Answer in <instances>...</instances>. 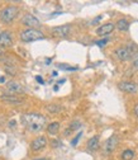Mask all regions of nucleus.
<instances>
[{
	"mask_svg": "<svg viewBox=\"0 0 138 160\" xmlns=\"http://www.w3.org/2000/svg\"><path fill=\"white\" fill-rule=\"evenodd\" d=\"M13 45V34L8 31L0 33V46L2 47H10Z\"/></svg>",
	"mask_w": 138,
	"mask_h": 160,
	"instance_id": "6e6552de",
	"label": "nucleus"
},
{
	"mask_svg": "<svg viewBox=\"0 0 138 160\" xmlns=\"http://www.w3.org/2000/svg\"><path fill=\"white\" fill-rule=\"evenodd\" d=\"M114 28H115V24H113V23H105V24L100 26L99 28L96 29V33L99 34V36H107V34L112 33L114 31Z\"/></svg>",
	"mask_w": 138,
	"mask_h": 160,
	"instance_id": "f8f14e48",
	"label": "nucleus"
},
{
	"mask_svg": "<svg viewBox=\"0 0 138 160\" xmlns=\"http://www.w3.org/2000/svg\"><path fill=\"white\" fill-rule=\"evenodd\" d=\"M114 53H115L118 60H121V61H128V60H131L136 53H138V47L134 43H129L126 47L117 48Z\"/></svg>",
	"mask_w": 138,
	"mask_h": 160,
	"instance_id": "f03ea898",
	"label": "nucleus"
},
{
	"mask_svg": "<svg viewBox=\"0 0 138 160\" xmlns=\"http://www.w3.org/2000/svg\"><path fill=\"white\" fill-rule=\"evenodd\" d=\"M115 27H117V29H119L122 32H126L129 28V22L127 21V19H119V21L117 22Z\"/></svg>",
	"mask_w": 138,
	"mask_h": 160,
	"instance_id": "2eb2a0df",
	"label": "nucleus"
},
{
	"mask_svg": "<svg viewBox=\"0 0 138 160\" xmlns=\"http://www.w3.org/2000/svg\"><path fill=\"white\" fill-rule=\"evenodd\" d=\"M81 127V123L79 122V121H75V122H72L71 125H70V130L71 131H75V130H79Z\"/></svg>",
	"mask_w": 138,
	"mask_h": 160,
	"instance_id": "aec40b11",
	"label": "nucleus"
},
{
	"mask_svg": "<svg viewBox=\"0 0 138 160\" xmlns=\"http://www.w3.org/2000/svg\"><path fill=\"white\" fill-rule=\"evenodd\" d=\"M132 68L134 70H138V53H136L133 57H132Z\"/></svg>",
	"mask_w": 138,
	"mask_h": 160,
	"instance_id": "6ab92c4d",
	"label": "nucleus"
},
{
	"mask_svg": "<svg viewBox=\"0 0 138 160\" xmlns=\"http://www.w3.org/2000/svg\"><path fill=\"white\" fill-rule=\"evenodd\" d=\"M22 122L31 132H39L46 125V117L39 113H27L22 116Z\"/></svg>",
	"mask_w": 138,
	"mask_h": 160,
	"instance_id": "f257e3e1",
	"label": "nucleus"
},
{
	"mask_svg": "<svg viewBox=\"0 0 138 160\" xmlns=\"http://www.w3.org/2000/svg\"><path fill=\"white\" fill-rule=\"evenodd\" d=\"M118 141H119V140H118V136L117 135H112L105 141V144H104V152L105 154L113 152L115 150L117 145H118Z\"/></svg>",
	"mask_w": 138,
	"mask_h": 160,
	"instance_id": "423d86ee",
	"label": "nucleus"
},
{
	"mask_svg": "<svg viewBox=\"0 0 138 160\" xmlns=\"http://www.w3.org/2000/svg\"><path fill=\"white\" fill-rule=\"evenodd\" d=\"M70 31H71V27H70L69 24L58 26V27L52 28V33H53V36H56V37H66V36H69Z\"/></svg>",
	"mask_w": 138,
	"mask_h": 160,
	"instance_id": "1a4fd4ad",
	"label": "nucleus"
},
{
	"mask_svg": "<svg viewBox=\"0 0 138 160\" xmlns=\"http://www.w3.org/2000/svg\"><path fill=\"white\" fill-rule=\"evenodd\" d=\"M43 38V33L39 32L38 29H27V31H23L21 33V39L23 42H33V41H37V39H42Z\"/></svg>",
	"mask_w": 138,
	"mask_h": 160,
	"instance_id": "20e7f679",
	"label": "nucleus"
},
{
	"mask_svg": "<svg viewBox=\"0 0 138 160\" xmlns=\"http://www.w3.org/2000/svg\"><path fill=\"white\" fill-rule=\"evenodd\" d=\"M100 19H102V15H100V17H98L96 19H94V21H93L91 23H93V24H95V23H98V22H99V21H100Z\"/></svg>",
	"mask_w": 138,
	"mask_h": 160,
	"instance_id": "b1692460",
	"label": "nucleus"
},
{
	"mask_svg": "<svg viewBox=\"0 0 138 160\" xmlns=\"http://www.w3.org/2000/svg\"><path fill=\"white\" fill-rule=\"evenodd\" d=\"M52 146H53V148L60 146V142H58V141H53V142H52Z\"/></svg>",
	"mask_w": 138,
	"mask_h": 160,
	"instance_id": "393cba45",
	"label": "nucleus"
},
{
	"mask_svg": "<svg viewBox=\"0 0 138 160\" xmlns=\"http://www.w3.org/2000/svg\"><path fill=\"white\" fill-rule=\"evenodd\" d=\"M107 42H108V39H102V41H98V42H96V45L102 47V46H104Z\"/></svg>",
	"mask_w": 138,
	"mask_h": 160,
	"instance_id": "4be33fe9",
	"label": "nucleus"
},
{
	"mask_svg": "<svg viewBox=\"0 0 138 160\" xmlns=\"http://www.w3.org/2000/svg\"><path fill=\"white\" fill-rule=\"evenodd\" d=\"M119 89L126 92V93H131V94H134L138 92V85L134 84V83H131V82H122L119 83Z\"/></svg>",
	"mask_w": 138,
	"mask_h": 160,
	"instance_id": "9d476101",
	"label": "nucleus"
},
{
	"mask_svg": "<svg viewBox=\"0 0 138 160\" xmlns=\"http://www.w3.org/2000/svg\"><path fill=\"white\" fill-rule=\"evenodd\" d=\"M46 108H47V111L51 112V113H58V112H61V109H62V107L58 106V104H50V106H47Z\"/></svg>",
	"mask_w": 138,
	"mask_h": 160,
	"instance_id": "a211bd4d",
	"label": "nucleus"
},
{
	"mask_svg": "<svg viewBox=\"0 0 138 160\" xmlns=\"http://www.w3.org/2000/svg\"><path fill=\"white\" fill-rule=\"evenodd\" d=\"M99 148V136H93L88 141V149L89 150H96Z\"/></svg>",
	"mask_w": 138,
	"mask_h": 160,
	"instance_id": "ddd939ff",
	"label": "nucleus"
},
{
	"mask_svg": "<svg viewBox=\"0 0 138 160\" xmlns=\"http://www.w3.org/2000/svg\"><path fill=\"white\" fill-rule=\"evenodd\" d=\"M134 114L138 117V104H136V107H134Z\"/></svg>",
	"mask_w": 138,
	"mask_h": 160,
	"instance_id": "a878e982",
	"label": "nucleus"
},
{
	"mask_svg": "<svg viewBox=\"0 0 138 160\" xmlns=\"http://www.w3.org/2000/svg\"><path fill=\"white\" fill-rule=\"evenodd\" d=\"M81 135H83V132H80V133H79V135H77V136H76V137H75V138L72 140V142H71V144H72V146H75V145L77 144V141H79V140H80Z\"/></svg>",
	"mask_w": 138,
	"mask_h": 160,
	"instance_id": "412c9836",
	"label": "nucleus"
},
{
	"mask_svg": "<svg viewBox=\"0 0 138 160\" xmlns=\"http://www.w3.org/2000/svg\"><path fill=\"white\" fill-rule=\"evenodd\" d=\"M58 131H60V123H58V122H52V123H50V125L47 126V132H48V135L55 136V135L58 133Z\"/></svg>",
	"mask_w": 138,
	"mask_h": 160,
	"instance_id": "4468645a",
	"label": "nucleus"
},
{
	"mask_svg": "<svg viewBox=\"0 0 138 160\" xmlns=\"http://www.w3.org/2000/svg\"><path fill=\"white\" fill-rule=\"evenodd\" d=\"M18 13H19V10H18L17 7H13V5L12 7H7V8H4L2 12H0V21L4 22V23H10L17 18Z\"/></svg>",
	"mask_w": 138,
	"mask_h": 160,
	"instance_id": "7ed1b4c3",
	"label": "nucleus"
},
{
	"mask_svg": "<svg viewBox=\"0 0 138 160\" xmlns=\"http://www.w3.org/2000/svg\"><path fill=\"white\" fill-rule=\"evenodd\" d=\"M36 80H37L39 84H43V83H45V82H43V79H42L41 76H36Z\"/></svg>",
	"mask_w": 138,
	"mask_h": 160,
	"instance_id": "5701e85b",
	"label": "nucleus"
},
{
	"mask_svg": "<svg viewBox=\"0 0 138 160\" xmlns=\"http://www.w3.org/2000/svg\"><path fill=\"white\" fill-rule=\"evenodd\" d=\"M4 82H5V78L2 76V78H0V83H4Z\"/></svg>",
	"mask_w": 138,
	"mask_h": 160,
	"instance_id": "bb28decb",
	"label": "nucleus"
},
{
	"mask_svg": "<svg viewBox=\"0 0 138 160\" xmlns=\"http://www.w3.org/2000/svg\"><path fill=\"white\" fill-rule=\"evenodd\" d=\"M2 55H3V52H2V51H0V56H2Z\"/></svg>",
	"mask_w": 138,
	"mask_h": 160,
	"instance_id": "cd10ccee",
	"label": "nucleus"
},
{
	"mask_svg": "<svg viewBox=\"0 0 138 160\" xmlns=\"http://www.w3.org/2000/svg\"><path fill=\"white\" fill-rule=\"evenodd\" d=\"M47 145V138L45 136H39L37 138H34L32 144H31V148L33 151H39V150H42L43 148H46Z\"/></svg>",
	"mask_w": 138,
	"mask_h": 160,
	"instance_id": "0eeeda50",
	"label": "nucleus"
},
{
	"mask_svg": "<svg viewBox=\"0 0 138 160\" xmlns=\"http://www.w3.org/2000/svg\"><path fill=\"white\" fill-rule=\"evenodd\" d=\"M7 89H8L9 93H14V94H19V93H23L24 92L23 85L17 83V82H9L7 84Z\"/></svg>",
	"mask_w": 138,
	"mask_h": 160,
	"instance_id": "9b49d317",
	"label": "nucleus"
},
{
	"mask_svg": "<svg viewBox=\"0 0 138 160\" xmlns=\"http://www.w3.org/2000/svg\"><path fill=\"white\" fill-rule=\"evenodd\" d=\"M22 23H23L24 26L31 27L32 29H36V28H39V27H41V22H39L38 19H37L34 15H32V14H27V15H24L23 19H22Z\"/></svg>",
	"mask_w": 138,
	"mask_h": 160,
	"instance_id": "39448f33",
	"label": "nucleus"
},
{
	"mask_svg": "<svg viewBox=\"0 0 138 160\" xmlns=\"http://www.w3.org/2000/svg\"><path fill=\"white\" fill-rule=\"evenodd\" d=\"M2 99H3L4 102H7V103H12V104H21V103H22L21 99H18V98H15V97L3 95V97H2Z\"/></svg>",
	"mask_w": 138,
	"mask_h": 160,
	"instance_id": "dca6fc26",
	"label": "nucleus"
},
{
	"mask_svg": "<svg viewBox=\"0 0 138 160\" xmlns=\"http://www.w3.org/2000/svg\"><path fill=\"white\" fill-rule=\"evenodd\" d=\"M133 158H134V151L133 150L127 149L122 152V160H132Z\"/></svg>",
	"mask_w": 138,
	"mask_h": 160,
	"instance_id": "f3484780",
	"label": "nucleus"
}]
</instances>
